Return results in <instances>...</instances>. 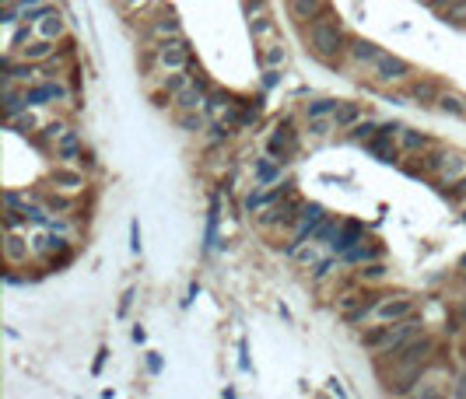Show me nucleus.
I'll return each mask as SVG.
<instances>
[{
    "label": "nucleus",
    "instance_id": "49530a36",
    "mask_svg": "<svg viewBox=\"0 0 466 399\" xmlns=\"http://www.w3.org/2000/svg\"><path fill=\"white\" fill-rule=\"evenodd\" d=\"M453 393H456V396H466V375H463V379H460V386H456Z\"/></svg>",
    "mask_w": 466,
    "mask_h": 399
},
{
    "label": "nucleus",
    "instance_id": "39448f33",
    "mask_svg": "<svg viewBox=\"0 0 466 399\" xmlns=\"http://www.w3.org/2000/svg\"><path fill=\"white\" fill-rule=\"evenodd\" d=\"M358 242H365V228H362L358 221H347V224L333 235L330 249H333V252H347V249H354Z\"/></svg>",
    "mask_w": 466,
    "mask_h": 399
},
{
    "label": "nucleus",
    "instance_id": "f3484780",
    "mask_svg": "<svg viewBox=\"0 0 466 399\" xmlns=\"http://www.w3.org/2000/svg\"><path fill=\"white\" fill-rule=\"evenodd\" d=\"M203 95H207V92H203L200 85H189V88H183V92H179L172 102H176V109H179V112H193V109H200V105H203Z\"/></svg>",
    "mask_w": 466,
    "mask_h": 399
},
{
    "label": "nucleus",
    "instance_id": "37998d69",
    "mask_svg": "<svg viewBox=\"0 0 466 399\" xmlns=\"http://www.w3.org/2000/svg\"><path fill=\"white\" fill-rule=\"evenodd\" d=\"M133 298H137L133 291H126V295H123V301H119V315H126V308L133 305Z\"/></svg>",
    "mask_w": 466,
    "mask_h": 399
},
{
    "label": "nucleus",
    "instance_id": "f03ea898",
    "mask_svg": "<svg viewBox=\"0 0 466 399\" xmlns=\"http://www.w3.org/2000/svg\"><path fill=\"white\" fill-rule=\"evenodd\" d=\"M369 74H372V85H378V88H386V85H400V81L410 78V63L400 60V56L382 53L372 67H369Z\"/></svg>",
    "mask_w": 466,
    "mask_h": 399
},
{
    "label": "nucleus",
    "instance_id": "dca6fc26",
    "mask_svg": "<svg viewBox=\"0 0 466 399\" xmlns=\"http://www.w3.org/2000/svg\"><path fill=\"white\" fill-rule=\"evenodd\" d=\"M358 119H362V105H354V102H340V109L333 112V126L337 130H351Z\"/></svg>",
    "mask_w": 466,
    "mask_h": 399
},
{
    "label": "nucleus",
    "instance_id": "bb28decb",
    "mask_svg": "<svg viewBox=\"0 0 466 399\" xmlns=\"http://www.w3.org/2000/svg\"><path fill=\"white\" fill-rule=\"evenodd\" d=\"M400 147H403V151H421V147H428V137L403 126V130H400Z\"/></svg>",
    "mask_w": 466,
    "mask_h": 399
},
{
    "label": "nucleus",
    "instance_id": "1a4fd4ad",
    "mask_svg": "<svg viewBox=\"0 0 466 399\" xmlns=\"http://www.w3.org/2000/svg\"><path fill=\"white\" fill-rule=\"evenodd\" d=\"M421 326H424V322H417V319H403L400 326H393V340H389L386 350L393 354V350H400L403 343H410L414 336H421Z\"/></svg>",
    "mask_w": 466,
    "mask_h": 399
},
{
    "label": "nucleus",
    "instance_id": "c9c22d12",
    "mask_svg": "<svg viewBox=\"0 0 466 399\" xmlns=\"http://www.w3.org/2000/svg\"><path fill=\"white\" fill-rule=\"evenodd\" d=\"M382 277H386V266L382 263H372V266L362 270V281H382Z\"/></svg>",
    "mask_w": 466,
    "mask_h": 399
},
{
    "label": "nucleus",
    "instance_id": "c756f323",
    "mask_svg": "<svg viewBox=\"0 0 466 399\" xmlns=\"http://www.w3.org/2000/svg\"><path fill=\"white\" fill-rule=\"evenodd\" d=\"M333 235H337V224L323 217V221H319V224L312 228V235H309V242H326V238H333Z\"/></svg>",
    "mask_w": 466,
    "mask_h": 399
},
{
    "label": "nucleus",
    "instance_id": "72a5a7b5",
    "mask_svg": "<svg viewBox=\"0 0 466 399\" xmlns=\"http://www.w3.org/2000/svg\"><path fill=\"white\" fill-rule=\"evenodd\" d=\"M270 32H274V18H263V14L253 18V35H256V39H263V35H270Z\"/></svg>",
    "mask_w": 466,
    "mask_h": 399
},
{
    "label": "nucleus",
    "instance_id": "de8ad7c7",
    "mask_svg": "<svg viewBox=\"0 0 466 399\" xmlns=\"http://www.w3.org/2000/svg\"><path fill=\"white\" fill-rule=\"evenodd\" d=\"M123 4H126V7H137V4H141V0H123Z\"/></svg>",
    "mask_w": 466,
    "mask_h": 399
},
{
    "label": "nucleus",
    "instance_id": "5701e85b",
    "mask_svg": "<svg viewBox=\"0 0 466 399\" xmlns=\"http://www.w3.org/2000/svg\"><path fill=\"white\" fill-rule=\"evenodd\" d=\"M446 158H449V151H442V147L428 151V154H424V165H421V172H424V176H435V179H438V172L446 168Z\"/></svg>",
    "mask_w": 466,
    "mask_h": 399
},
{
    "label": "nucleus",
    "instance_id": "4c0bfd02",
    "mask_svg": "<svg viewBox=\"0 0 466 399\" xmlns=\"http://www.w3.org/2000/svg\"><path fill=\"white\" fill-rule=\"evenodd\" d=\"M453 186H456V190H449L446 197L453 200V203H463V200H466V176L460 179V183H453Z\"/></svg>",
    "mask_w": 466,
    "mask_h": 399
},
{
    "label": "nucleus",
    "instance_id": "f704fd0d",
    "mask_svg": "<svg viewBox=\"0 0 466 399\" xmlns=\"http://www.w3.org/2000/svg\"><path fill=\"white\" fill-rule=\"evenodd\" d=\"M42 203H46V210H64V214L74 207L71 200H64V197H42Z\"/></svg>",
    "mask_w": 466,
    "mask_h": 399
},
{
    "label": "nucleus",
    "instance_id": "f8f14e48",
    "mask_svg": "<svg viewBox=\"0 0 466 399\" xmlns=\"http://www.w3.org/2000/svg\"><path fill=\"white\" fill-rule=\"evenodd\" d=\"M466 176V154H449L446 158V168L438 172V183L442 186H453V183H460Z\"/></svg>",
    "mask_w": 466,
    "mask_h": 399
},
{
    "label": "nucleus",
    "instance_id": "f257e3e1",
    "mask_svg": "<svg viewBox=\"0 0 466 399\" xmlns=\"http://www.w3.org/2000/svg\"><path fill=\"white\" fill-rule=\"evenodd\" d=\"M301 32H305V39H309L312 56L323 60V63H337V56H340L344 49H351V46H347V32H344V25L333 18L330 7H326L319 18H312L309 25H301Z\"/></svg>",
    "mask_w": 466,
    "mask_h": 399
},
{
    "label": "nucleus",
    "instance_id": "7ed1b4c3",
    "mask_svg": "<svg viewBox=\"0 0 466 399\" xmlns=\"http://www.w3.org/2000/svg\"><path fill=\"white\" fill-rule=\"evenodd\" d=\"M155 63L162 70H189V42L186 39H165L155 46Z\"/></svg>",
    "mask_w": 466,
    "mask_h": 399
},
{
    "label": "nucleus",
    "instance_id": "e433bc0d",
    "mask_svg": "<svg viewBox=\"0 0 466 399\" xmlns=\"http://www.w3.org/2000/svg\"><path fill=\"white\" fill-rule=\"evenodd\" d=\"M28 35H32V28H28V21H25V28H18V32H14V39H11V49H21V46L28 42Z\"/></svg>",
    "mask_w": 466,
    "mask_h": 399
},
{
    "label": "nucleus",
    "instance_id": "412c9836",
    "mask_svg": "<svg viewBox=\"0 0 466 399\" xmlns=\"http://www.w3.org/2000/svg\"><path fill=\"white\" fill-rule=\"evenodd\" d=\"M21 53V60H49L53 56V39H39V42H32V46H21L18 49Z\"/></svg>",
    "mask_w": 466,
    "mask_h": 399
},
{
    "label": "nucleus",
    "instance_id": "393cba45",
    "mask_svg": "<svg viewBox=\"0 0 466 399\" xmlns=\"http://www.w3.org/2000/svg\"><path fill=\"white\" fill-rule=\"evenodd\" d=\"M337 109H340L337 99H319V102H312V105H305V116H309V119H326V116H333Z\"/></svg>",
    "mask_w": 466,
    "mask_h": 399
},
{
    "label": "nucleus",
    "instance_id": "aec40b11",
    "mask_svg": "<svg viewBox=\"0 0 466 399\" xmlns=\"http://www.w3.org/2000/svg\"><path fill=\"white\" fill-rule=\"evenodd\" d=\"M410 95L417 99V105H438L442 88H438L435 81H417V85H410Z\"/></svg>",
    "mask_w": 466,
    "mask_h": 399
},
{
    "label": "nucleus",
    "instance_id": "b1692460",
    "mask_svg": "<svg viewBox=\"0 0 466 399\" xmlns=\"http://www.w3.org/2000/svg\"><path fill=\"white\" fill-rule=\"evenodd\" d=\"M438 109L449 112V116H466V99L456 95V92H442L438 95Z\"/></svg>",
    "mask_w": 466,
    "mask_h": 399
},
{
    "label": "nucleus",
    "instance_id": "09e8293b",
    "mask_svg": "<svg viewBox=\"0 0 466 399\" xmlns=\"http://www.w3.org/2000/svg\"><path fill=\"white\" fill-rule=\"evenodd\" d=\"M7 4H14V0H4V7H7Z\"/></svg>",
    "mask_w": 466,
    "mask_h": 399
},
{
    "label": "nucleus",
    "instance_id": "6ab92c4d",
    "mask_svg": "<svg viewBox=\"0 0 466 399\" xmlns=\"http://www.w3.org/2000/svg\"><path fill=\"white\" fill-rule=\"evenodd\" d=\"M7 263H28V242L18 231H7Z\"/></svg>",
    "mask_w": 466,
    "mask_h": 399
},
{
    "label": "nucleus",
    "instance_id": "20e7f679",
    "mask_svg": "<svg viewBox=\"0 0 466 399\" xmlns=\"http://www.w3.org/2000/svg\"><path fill=\"white\" fill-rule=\"evenodd\" d=\"M375 315H378L382 322H403V319L414 315V301L410 298H382L375 305Z\"/></svg>",
    "mask_w": 466,
    "mask_h": 399
},
{
    "label": "nucleus",
    "instance_id": "8fccbe9b",
    "mask_svg": "<svg viewBox=\"0 0 466 399\" xmlns=\"http://www.w3.org/2000/svg\"><path fill=\"white\" fill-rule=\"evenodd\" d=\"M463 361H466V347H463Z\"/></svg>",
    "mask_w": 466,
    "mask_h": 399
},
{
    "label": "nucleus",
    "instance_id": "473e14b6",
    "mask_svg": "<svg viewBox=\"0 0 466 399\" xmlns=\"http://www.w3.org/2000/svg\"><path fill=\"white\" fill-rule=\"evenodd\" d=\"M277 176H280V168H274L270 161H256V179L260 183H274Z\"/></svg>",
    "mask_w": 466,
    "mask_h": 399
},
{
    "label": "nucleus",
    "instance_id": "4468645a",
    "mask_svg": "<svg viewBox=\"0 0 466 399\" xmlns=\"http://www.w3.org/2000/svg\"><path fill=\"white\" fill-rule=\"evenodd\" d=\"M382 56V49L375 46V42H365V39H358V42H351V60L358 63V67H372L375 60Z\"/></svg>",
    "mask_w": 466,
    "mask_h": 399
},
{
    "label": "nucleus",
    "instance_id": "a878e982",
    "mask_svg": "<svg viewBox=\"0 0 466 399\" xmlns=\"http://www.w3.org/2000/svg\"><path fill=\"white\" fill-rule=\"evenodd\" d=\"M375 133H378V126H375L372 119H358V123L347 130V140H362V144H365V140H372Z\"/></svg>",
    "mask_w": 466,
    "mask_h": 399
},
{
    "label": "nucleus",
    "instance_id": "ea45409f",
    "mask_svg": "<svg viewBox=\"0 0 466 399\" xmlns=\"http://www.w3.org/2000/svg\"><path fill=\"white\" fill-rule=\"evenodd\" d=\"M294 256H298V263H305V266L316 263V249H294Z\"/></svg>",
    "mask_w": 466,
    "mask_h": 399
},
{
    "label": "nucleus",
    "instance_id": "2eb2a0df",
    "mask_svg": "<svg viewBox=\"0 0 466 399\" xmlns=\"http://www.w3.org/2000/svg\"><path fill=\"white\" fill-rule=\"evenodd\" d=\"M148 32H151V35H158L162 42H165V39H176V35H179V18H176L172 11H165V14H162V18H158Z\"/></svg>",
    "mask_w": 466,
    "mask_h": 399
},
{
    "label": "nucleus",
    "instance_id": "9b49d317",
    "mask_svg": "<svg viewBox=\"0 0 466 399\" xmlns=\"http://www.w3.org/2000/svg\"><path fill=\"white\" fill-rule=\"evenodd\" d=\"M365 147H369V154H375L378 161H396V154H400V151H396V144H393V137H389V133H382V130L375 133L372 140H365Z\"/></svg>",
    "mask_w": 466,
    "mask_h": 399
},
{
    "label": "nucleus",
    "instance_id": "c85d7f7f",
    "mask_svg": "<svg viewBox=\"0 0 466 399\" xmlns=\"http://www.w3.org/2000/svg\"><path fill=\"white\" fill-rule=\"evenodd\" d=\"M378 256V249L375 245H354V249H347V263H365V259H375Z\"/></svg>",
    "mask_w": 466,
    "mask_h": 399
},
{
    "label": "nucleus",
    "instance_id": "2f4dec72",
    "mask_svg": "<svg viewBox=\"0 0 466 399\" xmlns=\"http://www.w3.org/2000/svg\"><path fill=\"white\" fill-rule=\"evenodd\" d=\"M280 63H284V46H277V42L267 46L263 49V67H280Z\"/></svg>",
    "mask_w": 466,
    "mask_h": 399
},
{
    "label": "nucleus",
    "instance_id": "0eeeda50",
    "mask_svg": "<svg viewBox=\"0 0 466 399\" xmlns=\"http://www.w3.org/2000/svg\"><path fill=\"white\" fill-rule=\"evenodd\" d=\"M326 7H330L326 0H287V11H291V18L298 21V28L309 25L312 18H319Z\"/></svg>",
    "mask_w": 466,
    "mask_h": 399
},
{
    "label": "nucleus",
    "instance_id": "ddd939ff",
    "mask_svg": "<svg viewBox=\"0 0 466 399\" xmlns=\"http://www.w3.org/2000/svg\"><path fill=\"white\" fill-rule=\"evenodd\" d=\"M389 340H393V326H389V322H378L372 329H365V336H362V343H365L369 350H386Z\"/></svg>",
    "mask_w": 466,
    "mask_h": 399
},
{
    "label": "nucleus",
    "instance_id": "7c9ffc66",
    "mask_svg": "<svg viewBox=\"0 0 466 399\" xmlns=\"http://www.w3.org/2000/svg\"><path fill=\"white\" fill-rule=\"evenodd\" d=\"M179 126L186 130V133H200L203 130V116L193 109V112H179Z\"/></svg>",
    "mask_w": 466,
    "mask_h": 399
},
{
    "label": "nucleus",
    "instance_id": "58836bf2",
    "mask_svg": "<svg viewBox=\"0 0 466 399\" xmlns=\"http://www.w3.org/2000/svg\"><path fill=\"white\" fill-rule=\"evenodd\" d=\"M365 298H369V295H344V298H340V312L347 315V312H351L354 305H362Z\"/></svg>",
    "mask_w": 466,
    "mask_h": 399
},
{
    "label": "nucleus",
    "instance_id": "cd10ccee",
    "mask_svg": "<svg viewBox=\"0 0 466 399\" xmlns=\"http://www.w3.org/2000/svg\"><path fill=\"white\" fill-rule=\"evenodd\" d=\"M442 21L453 28H466V0H456L449 11H442Z\"/></svg>",
    "mask_w": 466,
    "mask_h": 399
},
{
    "label": "nucleus",
    "instance_id": "a18cd8bd",
    "mask_svg": "<svg viewBox=\"0 0 466 399\" xmlns=\"http://www.w3.org/2000/svg\"><path fill=\"white\" fill-rule=\"evenodd\" d=\"M453 319H456L460 326H466V301H463V305H460V308H456V312H453Z\"/></svg>",
    "mask_w": 466,
    "mask_h": 399
},
{
    "label": "nucleus",
    "instance_id": "3c124183",
    "mask_svg": "<svg viewBox=\"0 0 466 399\" xmlns=\"http://www.w3.org/2000/svg\"><path fill=\"white\" fill-rule=\"evenodd\" d=\"M463 266H466V256H463Z\"/></svg>",
    "mask_w": 466,
    "mask_h": 399
},
{
    "label": "nucleus",
    "instance_id": "6e6552de",
    "mask_svg": "<svg viewBox=\"0 0 466 399\" xmlns=\"http://www.w3.org/2000/svg\"><path fill=\"white\" fill-rule=\"evenodd\" d=\"M53 183H56V190H64V193H81V190H85V176H81L78 168H67V165L53 168Z\"/></svg>",
    "mask_w": 466,
    "mask_h": 399
},
{
    "label": "nucleus",
    "instance_id": "9d476101",
    "mask_svg": "<svg viewBox=\"0 0 466 399\" xmlns=\"http://www.w3.org/2000/svg\"><path fill=\"white\" fill-rule=\"evenodd\" d=\"M56 158H60L64 165H71V161H78V158H85V147H81V137H78V133H64V137L56 140Z\"/></svg>",
    "mask_w": 466,
    "mask_h": 399
},
{
    "label": "nucleus",
    "instance_id": "c03bdc74",
    "mask_svg": "<svg viewBox=\"0 0 466 399\" xmlns=\"http://www.w3.org/2000/svg\"><path fill=\"white\" fill-rule=\"evenodd\" d=\"M330 266H333L330 259H323V263H316V277H326V274H330Z\"/></svg>",
    "mask_w": 466,
    "mask_h": 399
},
{
    "label": "nucleus",
    "instance_id": "4be33fe9",
    "mask_svg": "<svg viewBox=\"0 0 466 399\" xmlns=\"http://www.w3.org/2000/svg\"><path fill=\"white\" fill-rule=\"evenodd\" d=\"M189 85H193V70H189V74H183V70H169V78H165V85H162V88H165V95H169V99H176L183 88H189Z\"/></svg>",
    "mask_w": 466,
    "mask_h": 399
},
{
    "label": "nucleus",
    "instance_id": "423d86ee",
    "mask_svg": "<svg viewBox=\"0 0 466 399\" xmlns=\"http://www.w3.org/2000/svg\"><path fill=\"white\" fill-rule=\"evenodd\" d=\"M25 99L28 105H49V102H64L67 99V88L64 85H32V88H25Z\"/></svg>",
    "mask_w": 466,
    "mask_h": 399
},
{
    "label": "nucleus",
    "instance_id": "79ce46f5",
    "mask_svg": "<svg viewBox=\"0 0 466 399\" xmlns=\"http://www.w3.org/2000/svg\"><path fill=\"white\" fill-rule=\"evenodd\" d=\"M326 130H330V123H323V119H312V130H309V133H316V137H323Z\"/></svg>",
    "mask_w": 466,
    "mask_h": 399
},
{
    "label": "nucleus",
    "instance_id": "a211bd4d",
    "mask_svg": "<svg viewBox=\"0 0 466 399\" xmlns=\"http://www.w3.org/2000/svg\"><path fill=\"white\" fill-rule=\"evenodd\" d=\"M39 35H42V39H60V35H64V18H60L53 7L39 18Z\"/></svg>",
    "mask_w": 466,
    "mask_h": 399
},
{
    "label": "nucleus",
    "instance_id": "a19ab883",
    "mask_svg": "<svg viewBox=\"0 0 466 399\" xmlns=\"http://www.w3.org/2000/svg\"><path fill=\"white\" fill-rule=\"evenodd\" d=\"M424 4H428L431 11H438V14H442V11H449V7H453L456 0H424Z\"/></svg>",
    "mask_w": 466,
    "mask_h": 399
}]
</instances>
